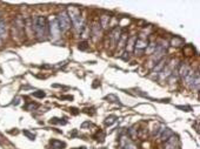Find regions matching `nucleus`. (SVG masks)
<instances>
[{
    "label": "nucleus",
    "mask_w": 200,
    "mask_h": 149,
    "mask_svg": "<svg viewBox=\"0 0 200 149\" xmlns=\"http://www.w3.org/2000/svg\"><path fill=\"white\" fill-rule=\"evenodd\" d=\"M60 32H61V31H60L59 25H58V22H57V19L52 20V21L50 22V33H51V35H52L53 38H59Z\"/></svg>",
    "instance_id": "423d86ee"
},
{
    "label": "nucleus",
    "mask_w": 200,
    "mask_h": 149,
    "mask_svg": "<svg viewBox=\"0 0 200 149\" xmlns=\"http://www.w3.org/2000/svg\"><path fill=\"white\" fill-rule=\"evenodd\" d=\"M78 48L80 51H87L88 49V42L87 41H81L78 45Z\"/></svg>",
    "instance_id": "4be33fe9"
},
{
    "label": "nucleus",
    "mask_w": 200,
    "mask_h": 149,
    "mask_svg": "<svg viewBox=\"0 0 200 149\" xmlns=\"http://www.w3.org/2000/svg\"><path fill=\"white\" fill-rule=\"evenodd\" d=\"M135 40H137V38H135V37H132V38H130V39L127 40V42H128V46L126 47V48H127V51H132V49H133Z\"/></svg>",
    "instance_id": "6ab92c4d"
},
{
    "label": "nucleus",
    "mask_w": 200,
    "mask_h": 149,
    "mask_svg": "<svg viewBox=\"0 0 200 149\" xmlns=\"http://www.w3.org/2000/svg\"><path fill=\"white\" fill-rule=\"evenodd\" d=\"M189 87H191L192 89H195V91L199 89V73H195V74H194V79H193V81H192Z\"/></svg>",
    "instance_id": "4468645a"
},
{
    "label": "nucleus",
    "mask_w": 200,
    "mask_h": 149,
    "mask_svg": "<svg viewBox=\"0 0 200 149\" xmlns=\"http://www.w3.org/2000/svg\"><path fill=\"white\" fill-rule=\"evenodd\" d=\"M165 65H166V60H165V59H161L160 61H158V62L155 64V66L153 68V72L159 73L160 70H162V68L165 67Z\"/></svg>",
    "instance_id": "f8f14e48"
},
{
    "label": "nucleus",
    "mask_w": 200,
    "mask_h": 149,
    "mask_svg": "<svg viewBox=\"0 0 200 149\" xmlns=\"http://www.w3.org/2000/svg\"><path fill=\"white\" fill-rule=\"evenodd\" d=\"M115 120H117V116H115V115H111V116L106 118L105 124H106V126H111V124H113V123L115 122Z\"/></svg>",
    "instance_id": "aec40b11"
},
{
    "label": "nucleus",
    "mask_w": 200,
    "mask_h": 149,
    "mask_svg": "<svg viewBox=\"0 0 200 149\" xmlns=\"http://www.w3.org/2000/svg\"><path fill=\"white\" fill-rule=\"evenodd\" d=\"M100 26H103V27H107V25H108V21H109V16H107V15H103L101 16V19H100Z\"/></svg>",
    "instance_id": "412c9836"
},
{
    "label": "nucleus",
    "mask_w": 200,
    "mask_h": 149,
    "mask_svg": "<svg viewBox=\"0 0 200 149\" xmlns=\"http://www.w3.org/2000/svg\"><path fill=\"white\" fill-rule=\"evenodd\" d=\"M37 108H38V105H37V103H29V105L26 106L27 110H33V109H37Z\"/></svg>",
    "instance_id": "cd10ccee"
},
{
    "label": "nucleus",
    "mask_w": 200,
    "mask_h": 149,
    "mask_svg": "<svg viewBox=\"0 0 200 149\" xmlns=\"http://www.w3.org/2000/svg\"><path fill=\"white\" fill-rule=\"evenodd\" d=\"M79 149H86L85 147H81V148H79Z\"/></svg>",
    "instance_id": "72a5a7b5"
},
{
    "label": "nucleus",
    "mask_w": 200,
    "mask_h": 149,
    "mask_svg": "<svg viewBox=\"0 0 200 149\" xmlns=\"http://www.w3.org/2000/svg\"><path fill=\"white\" fill-rule=\"evenodd\" d=\"M50 143H51L52 148H54V149L66 148V143H65V142H61V141H59V140H51Z\"/></svg>",
    "instance_id": "9d476101"
},
{
    "label": "nucleus",
    "mask_w": 200,
    "mask_h": 149,
    "mask_svg": "<svg viewBox=\"0 0 200 149\" xmlns=\"http://www.w3.org/2000/svg\"><path fill=\"white\" fill-rule=\"evenodd\" d=\"M100 33H101V26H100V24L99 22H94L93 26H92V35L93 37H98V35H100Z\"/></svg>",
    "instance_id": "ddd939ff"
},
{
    "label": "nucleus",
    "mask_w": 200,
    "mask_h": 149,
    "mask_svg": "<svg viewBox=\"0 0 200 149\" xmlns=\"http://www.w3.org/2000/svg\"><path fill=\"white\" fill-rule=\"evenodd\" d=\"M178 108H179V109H184L185 112H189V110H191V107H187V106H185V107H184V106H178Z\"/></svg>",
    "instance_id": "c85d7f7f"
},
{
    "label": "nucleus",
    "mask_w": 200,
    "mask_h": 149,
    "mask_svg": "<svg viewBox=\"0 0 200 149\" xmlns=\"http://www.w3.org/2000/svg\"><path fill=\"white\" fill-rule=\"evenodd\" d=\"M33 29L35 32V34L38 35L39 39H44L47 35V19L45 16H37L33 19Z\"/></svg>",
    "instance_id": "f257e3e1"
},
{
    "label": "nucleus",
    "mask_w": 200,
    "mask_h": 149,
    "mask_svg": "<svg viewBox=\"0 0 200 149\" xmlns=\"http://www.w3.org/2000/svg\"><path fill=\"white\" fill-rule=\"evenodd\" d=\"M88 127H93V123H92V122H90V121H86V122H84V123L81 124V128H82V129L88 128Z\"/></svg>",
    "instance_id": "bb28decb"
},
{
    "label": "nucleus",
    "mask_w": 200,
    "mask_h": 149,
    "mask_svg": "<svg viewBox=\"0 0 200 149\" xmlns=\"http://www.w3.org/2000/svg\"><path fill=\"white\" fill-rule=\"evenodd\" d=\"M68 16H71V20L74 25V27L77 28L78 31H80V33L82 32V16H81V13H80V10L75 6H71L68 8V13H67Z\"/></svg>",
    "instance_id": "f03ea898"
},
{
    "label": "nucleus",
    "mask_w": 200,
    "mask_h": 149,
    "mask_svg": "<svg viewBox=\"0 0 200 149\" xmlns=\"http://www.w3.org/2000/svg\"><path fill=\"white\" fill-rule=\"evenodd\" d=\"M98 149H107V148H105V147H101V148H98Z\"/></svg>",
    "instance_id": "473e14b6"
},
{
    "label": "nucleus",
    "mask_w": 200,
    "mask_h": 149,
    "mask_svg": "<svg viewBox=\"0 0 200 149\" xmlns=\"http://www.w3.org/2000/svg\"><path fill=\"white\" fill-rule=\"evenodd\" d=\"M61 99H63V100H65V99H66V100H73V96H63Z\"/></svg>",
    "instance_id": "7c9ffc66"
},
{
    "label": "nucleus",
    "mask_w": 200,
    "mask_h": 149,
    "mask_svg": "<svg viewBox=\"0 0 200 149\" xmlns=\"http://www.w3.org/2000/svg\"><path fill=\"white\" fill-rule=\"evenodd\" d=\"M155 48H157V45L154 43V42H152V43H148V46H147V48H146V52L147 53H153L154 51H155Z\"/></svg>",
    "instance_id": "5701e85b"
},
{
    "label": "nucleus",
    "mask_w": 200,
    "mask_h": 149,
    "mask_svg": "<svg viewBox=\"0 0 200 149\" xmlns=\"http://www.w3.org/2000/svg\"><path fill=\"white\" fill-rule=\"evenodd\" d=\"M147 46H148V41L145 38H139L134 42V51H135V53L143 54L144 51H146Z\"/></svg>",
    "instance_id": "20e7f679"
},
{
    "label": "nucleus",
    "mask_w": 200,
    "mask_h": 149,
    "mask_svg": "<svg viewBox=\"0 0 200 149\" xmlns=\"http://www.w3.org/2000/svg\"><path fill=\"white\" fill-rule=\"evenodd\" d=\"M192 72H193V70L191 69L189 66H187L186 64H181V65L179 66V69H178V73H179V75H180L183 79H186Z\"/></svg>",
    "instance_id": "0eeeda50"
},
{
    "label": "nucleus",
    "mask_w": 200,
    "mask_h": 149,
    "mask_svg": "<svg viewBox=\"0 0 200 149\" xmlns=\"http://www.w3.org/2000/svg\"><path fill=\"white\" fill-rule=\"evenodd\" d=\"M57 22H58V25H59L60 31H63V32L67 31V29L69 28V26H71V20H69V16L67 15V12H61V13H59L58 18H57Z\"/></svg>",
    "instance_id": "7ed1b4c3"
},
{
    "label": "nucleus",
    "mask_w": 200,
    "mask_h": 149,
    "mask_svg": "<svg viewBox=\"0 0 200 149\" xmlns=\"http://www.w3.org/2000/svg\"><path fill=\"white\" fill-rule=\"evenodd\" d=\"M106 99L107 100H111V102H118V103H119V97H117L115 95H113V94L107 95Z\"/></svg>",
    "instance_id": "b1692460"
},
{
    "label": "nucleus",
    "mask_w": 200,
    "mask_h": 149,
    "mask_svg": "<svg viewBox=\"0 0 200 149\" xmlns=\"http://www.w3.org/2000/svg\"><path fill=\"white\" fill-rule=\"evenodd\" d=\"M111 40H112V45H115V43H118L120 40V38H121V29L120 27H114L112 29V32H111Z\"/></svg>",
    "instance_id": "6e6552de"
},
{
    "label": "nucleus",
    "mask_w": 200,
    "mask_h": 149,
    "mask_svg": "<svg viewBox=\"0 0 200 149\" xmlns=\"http://www.w3.org/2000/svg\"><path fill=\"white\" fill-rule=\"evenodd\" d=\"M128 139H131V140H137V137H138V130H137V128L135 127H131L130 129H128Z\"/></svg>",
    "instance_id": "dca6fc26"
},
{
    "label": "nucleus",
    "mask_w": 200,
    "mask_h": 149,
    "mask_svg": "<svg viewBox=\"0 0 200 149\" xmlns=\"http://www.w3.org/2000/svg\"><path fill=\"white\" fill-rule=\"evenodd\" d=\"M69 110H71L72 114H74V115H78V114H79V112H78V109L77 108H71Z\"/></svg>",
    "instance_id": "c756f323"
},
{
    "label": "nucleus",
    "mask_w": 200,
    "mask_h": 149,
    "mask_svg": "<svg viewBox=\"0 0 200 149\" xmlns=\"http://www.w3.org/2000/svg\"><path fill=\"white\" fill-rule=\"evenodd\" d=\"M171 136H173V130L172 129H170V128H165L164 130H162V133H161V135H160V139H161V141H167Z\"/></svg>",
    "instance_id": "1a4fd4ad"
},
{
    "label": "nucleus",
    "mask_w": 200,
    "mask_h": 149,
    "mask_svg": "<svg viewBox=\"0 0 200 149\" xmlns=\"http://www.w3.org/2000/svg\"><path fill=\"white\" fill-rule=\"evenodd\" d=\"M19 100H20V99H19V97H17V99L14 100L13 105H15V106H17V105H19Z\"/></svg>",
    "instance_id": "2f4dec72"
},
{
    "label": "nucleus",
    "mask_w": 200,
    "mask_h": 149,
    "mask_svg": "<svg viewBox=\"0 0 200 149\" xmlns=\"http://www.w3.org/2000/svg\"><path fill=\"white\" fill-rule=\"evenodd\" d=\"M171 45L174 46V47H179V46L184 45V40L180 37H174V38H172V40H171Z\"/></svg>",
    "instance_id": "2eb2a0df"
},
{
    "label": "nucleus",
    "mask_w": 200,
    "mask_h": 149,
    "mask_svg": "<svg viewBox=\"0 0 200 149\" xmlns=\"http://www.w3.org/2000/svg\"><path fill=\"white\" fill-rule=\"evenodd\" d=\"M45 93L42 92V91H37V92H34L33 93V96H35V97H39V99H42V97H45Z\"/></svg>",
    "instance_id": "a878e982"
},
{
    "label": "nucleus",
    "mask_w": 200,
    "mask_h": 149,
    "mask_svg": "<svg viewBox=\"0 0 200 149\" xmlns=\"http://www.w3.org/2000/svg\"><path fill=\"white\" fill-rule=\"evenodd\" d=\"M94 139H95L97 141H99V142H104V141H105V133H104L103 130H99V132L94 135Z\"/></svg>",
    "instance_id": "a211bd4d"
},
{
    "label": "nucleus",
    "mask_w": 200,
    "mask_h": 149,
    "mask_svg": "<svg viewBox=\"0 0 200 149\" xmlns=\"http://www.w3.org/2000/svg\"><path fill=\"white\" fill-rule=\"evenodd\" d=\"M178 143H179L178 137L173 135V136H171L167 141H165V143H164V146H162V149H175L178 147Z\"/></svg>",
    "instance_id": "39448f33"
},
{
    "label": "nucleus",
    "mask_w": 200,
    "mask_h": 149,
    "mask_svg": "<svg viewBox=\"0 0 200 149\" xmlns=\"http://www.w3.org/2000/svg\"><path fill=\"white\" fill-rule=\"evenodd\" d=\"M23 133H24V135L27 136L29 140H32V141H34V140H35V135H34V134H32V133H29L28 130H24Z\"/></svg>",
    "instance_id": "393cba45"
},
{
    "label": "nucleus",
    "mask_w": 200,
    "mask_h": 149,
    "mask_svg": "<svg viewBox=\"0 0 200 149\" xmlns=\"http://www.w3.org/2000/svg\"><path fill=\"white\" fill-rule=\"evenodd\" d=\"M131 141L127 139V136H125V135H122V136H120V139H119V145H120V148H124L127 143H130Z\"/></svg>",
    "instance_id": "f3484780"
},
{
    "label": "nucleus",
    "mask_w": 200,
    "mask_h": 149,
    "mask_svg": "<svg viewBox=\"0 0 200 149\" xmlns=\"http://www.w3.org/2000/svg\"><path fill=\"white\" fill-rule=\"evenodd\" d=\"M7 35V26L4 20H0V39L6 38Z\"/></svg>",
    "instance_id": "9b49d317"
}]
</instances>
